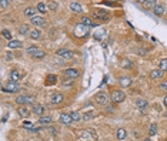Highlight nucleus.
<instances>
[{
    "label": "nucleus",
    "mask_w": 167,
    "mask_h": 141,
    "mask_svg": "<svg viewBox=\"0 0 167 141\" xmlns=\"http://www.w3.org/2000/svg\"><path fill=\"white\" fill-rule=\"evenodd\" d=\"M17 113H19L20 117L26 118V117H29V115H30V110H27L26 107H23V106H22V107H20V109L17 110Z\"/></svg>",
    "instance_id": "5701e85b"
},
{
    "label": "nucleus",
    "mask_w": 167,
    "mask_h": 141,
    "mask_svg": "<svg viewBox=\"0 0 167 141\" xmlns=\"http://www.w3.org/2000/svg\"><path fill=\"white\" fill-rule=\"evenodd\" d=\"M91 118H93V113H91V111H90V113H86V114L83 115V120H84V121H90Z\"/></svg>",
    "instance_id": "ea45409f"
},
{
    "label": "nucleus",
    "mask_w": 167,
    "mask_h": 141,
    "mask_svg": "<svg viewBox=\"0 0 167 141\" xmlns=\"http://www.w3.org/2000/svg\"><path fill=\"white\" fill-rule=\"evenodd\" d=\"M36 50H37V47H36V46H30V47H27V53H30V54H33Z\"/></svg>",
    "instance_id": "a19ab883"
},
{
    "label": "nucleus",
    "mask_w": 167,
    "mask_h": 141,
    "mask_svg": "<svg viewBox=\"0 0 167 141\" xmlns=\"http://www.w3.org/2000/svg\"><path fill=\"white\" fill-rule=\"evenodd\" d=\"M131 84V78L130 77H120L119 78V86H122V87H128Z\"/></svg>",
    "instance_id": "a211bd4d"
},
{
    "label": "nucleus",
    "mask_w": 167,
    "mask_h": 141,
    "mask_svg": "<svg viewBox=\"0 0 167 141\" xmlns=\"http://www.w3.org/2000/svg\"><path fill=\"white\" fill-rule=\"evenodd\" d=\"M94 101L97 103V104H100V106H104V104H107V101H109V97H107V94L106 93H97L96 96H94Z\"/></svg>",
    "instance_id": "39448f33"
},
{
    "label": "nucleus",
    "mask_w": 167,
    "mask_h": 141,
    "mask_svg": "<svg viewBox=\"0 0 167 141\" xmlns=\"http://www.w3.org/2000/svg\"><path fill=\"white\" fill-rule=\"evenodd\" d=\"M70 115H71V120H73V121H80V120L83 118V115L80 114L79 111H71Z\"/></svg>",
    "instance_id": "bb28decb"
},
{
    "label": "nucleus",
    "mask_w": 167,
    "mask_h": 141,
    "mask_svg": "<svg viewBox=\"0 0 167 141\" xmlns=\"http://www.w3.org/2000/svg\"><path fill=\"white\" fill-rule=\"evenodd\" d=\"M39 123H40L42 125H49V124L51 123V118L49 117V115H42L40 120H39Z\"/></svg>",
    "instance_id": "393cba45"
},
{
    "label": "nucleus",
    "mask_w": 167,
    "mask_h": 141,
    "mask_svg": "<svg viewBox=\"0 0 167 141\" xmlns=\"http://www.w3.org/2000/svg\"><path fill=\"white\" fill-rule=\"evenodd\" d=\"M26 104H32V106H34V97L33 96H26Z\"/></svg>",
    "instance_id": "58836bf2"
},
{
    "label": "nucleus",
    "mask_w": 167,
    "mask_h": 141,
    "mask_svg": "<svg viewBox=\"0 0 167 141\" xmlns=\"http://www.w3.org/2000/svg\"><path fill=\"white\" fill-rule=\"evenodd\" d=\"M124 98H126V96L122 90H111L110 91V100L113 103H122L124 101Z\"/></svg>",
    "instance_id": "7ed1b4c3"
},
{
    "label": "nucleus",
    "mask_w": 167,
    "mask_h": 141,
    "mask_svg": "<svg viewBox=\"0 0 167 141\" xmlns=\"http://www.w3.org/2000/svg\"><path fill=\"white\" fill-rule=\"evenodd\" d=\"M104 34H106V33H104V30H102V32L99 30L97 33H94V38H96V40H100V38L104 37Z\"/></svg>",
    "instance_id": "4c0bfd02"
},
{
    "label": "nucleus",
    "mask_w": 167,
    "mask_h": 141,
    "mask_svg": "<svg viewBox=\"0 0 167 141\" xmlns=\"http://www.w3.org/2000/svg\"><path fill=\"white\" fill-rule=\"evenodd\" d=\"M16 103L19 104L20 107H22V106H24L26 104V96H19L17 98H16Z\"/></svg>",
    "instance_id": "f704fd0d"
},
{
    "label": "nucleus",
    "mask_w": 167,
    "mask_h": 141,
    "mask_svg": "<svg viewBox=\"0 0 167 141\" xmlns=\"http://www.w3.org/2000/svg\"><path fill=\"white\" fill-rule=\"evenodd\" d=\"M1 36H3L4 38H7L9 41L12 40V33L9 32V30H6V29H3V30H1Z\"/></svg>",
    "instance_id": "2f4dec72"
},
{
    "label": "nucleus",
    "mask_w": 167,
    "mask_h": 141,
    "mask_svg": "<svg viewBox=\"0 0 167 141\" xmlns=\"http://www.w3.org/2000/svg\"><path fill=\"white\" fill-rule=\"evenodd\" d=\"M139 54H140V56H146L147 53H146V50H144V49H141V50L139 51Z\"/></svg>",
    "instance_id": "c03bdc74"
},
{
    "label": "nucleus",
    "mask_w": 167,
    "mask_h": 141,
    "mask_svg": "<svg viewBox=\"0 0 167 141\" xmlns=\"http://www.w3.org/2000/svg\"><path fill=\"white\" fill-rule=\"evenodd\" d=\"M29 36H30V38H32V40H37V38L40 37V32L34 29V30H32V32L29 33Z\"/></svg>",
    "instance_id": "c85d7f7f"
},
{
    "label": "nucleus",
    "mask_w": 167,
    "mask_h": 141,
    "mask_svg": "<svg viewBox=\"0 0 167 141\" xmlns=\"http://www.w3.org/2000/svg\"><path fill=\"white\" fill-rule=\"evenodd\" d=\"M56 83H57V76L56 74H47V77L45 80L46 86H54Z\"/></svg>",
    "instance_id": "4468645a"
},
{
    "label": "nucleus",
    "mask_w": 167,
    "mask_h": 141,
    "mask_svg": "<svg viewBox=\"0 0 167 141\" xmlns=\"http://www.w3.org/2000/svg\"><path fill=\"white\" fill-rule=\"evenodd\" d=\"M160 89L163 90V91H167V83H161L160 84Z\"/></svg>",
    "instance_id": "37998d69"
},
{
    "label": "nucleus",
    "mask_w": 167,
    "mask_h": 141,
    "mask_svg": "<svg viewBox=\"0 0 167 141\" xmlns=\"http://www.w3.org/2000/svg\"><path fill=\"white\" fill-rule=\"evenodd\" d=\"M64 76H66V78H77V77L80 76V71L76 70V69H66L64 70Z\"/></svg>",
    "instance_id": "0eeeda50"
},
{
    "label": "nucleus",
    "mask_w": 167,
    "mask_h": 141,
    "mask_svg": "<svg viewBox=\"0 0 167 141\" xmlns=\"http://www.w3.org/2000/svg\"><path fill=\"white\" fill-rule=\"evenodd\" d=\"M164 12H166V6H164L163 3H157L153 9V13L156 16H159V17H161V16L164 14Z\"/></svg>",
    "instance_id": "6e6552de"
},
{
    "label": "nucleus",
    "mask_w": 167,
    "mask_h": 141,
    "mask_svg": "<svg viewBox=\"0 0 167 141\" xmlns=\"http://www.w3.org/2000/svg\"><path fill=\"white\" fill-rule=\"evenodd\" d=\"M33 113L42 117V115H43V113H45V107H43L42 104H34V106H33Z\"/></svg>",
    "instance_id": "6ab92c4d"
},
{
    "label": "nucleus",
    "mask_w": 167,
    "mask_h": 141,
    "mask_svg": "<svg viewBox=\"0 0 167 141\" xmlns=\"http://www.w3.org/2000/svg\"><path fill=\"white\" fill-rule=\"evenodd\" d=\"M136 106H137V109L146 110L148 106V103H147V100H144V98H139V100L136 101Z\"/></svg>",
    "instance_id": "aec40b11"
},
{
    "label": "nucleus",
    "mask_w": 167,
    "mask_h": 141,
    "mask_svg": "<svg viewBox=\"0 0 167 141\" xmlns=\"http://www.w3.org/2000/svg\"><path fill=\"white\" fill-rule=\"evenodd\" d=\"M7 47L9 49H19V47H22V41L20 40H10L7 43Z\"/></svg>",
    "instance_id": "412c9836"
},
{
    "label": "nucleus",
    "mask_w": 167,
    "mask_h": 141,
    "mask_svg": "<svg viewBox=\"0 0 167 141\" xmlns=\"http://www.w3.org/2000/svg\"><path fill=\"white\" fill-rule=\"evenodd\" d=\"M23 125H24V127H30V125H32V123H30V121H24V124H23Z\"/></svg>",
    "instance_id": "a18cd8bd"
},
{
    "label": "nucleus",
    "mask_w": 167,
    "mask_h": 141,
    "mask_svg": "<svg viewBox=\"0 0 167 141\" xmlns=\"http://www.w3.org/2000/svg\"><path fill=\"white\" fill-rule=\"evenodd\" d=\"M122 66L124 69H133V61L131 60H128V58H124L122 61Z\"/></svg>",
    "instance_id": "cd10ccee"
},
{
    "label": "nucleus",
    "mask_w": 167,
    "mask_h": 141,
    "mask_svg": "<svg viewBox=\"0 0 167 141\" xmlns=\"http://www.w3.org/2000/svg\"><path fill=\"white\" fill-rule=\"evenodd\" d=\"M3 91H7V93H17L19 91V86H17V83H14V81H7V84L3 87Z\"/></svg>",
    "instance_id": "20e7f679"
},
{
    "label": "nucleus",
    "mask_w": 167,
    "mask_h": 141,
    "mask_svg": "<svg viewBox=\"0 0 167 141\" xmlns=\"http://www.w3.org/2000/svg\"><path fill=\"white\" fill-rule=\"evenodd\" d=\"M19 33H20V34H27V33H29V26H27V24H22L19 27Z\"/></svg>",
    "instance_id": "7c9ffc66"
},
{
    "label": "nucleus",
    "mask_w": 167,
    "mask_h": 141,
    "mask_svg": "<svg viewBox=\"0 0 167 141\" xmlns=\"http://www.w3.org/2000/svg\"><path fill=\"white\" fill-rule=\"evenodd\" d=\"M56 54L62 58H71L73 57V51L69 50V49H59V50H56Z\"/></svg>",
    "instance_id": "423d86ee"
},
{
    "label": "nucleus",
    "mask_w": 167,
    "mask_h": 141,
    "mask_svg": "<svg viewBox=\"0 0 167 141\" xmlns=\"http://www.w3.org/2000/svg\"><path fill=\"white\" fill-rule=\"evenodd\" d=\"M163 73H164V71H161L160 69H154V70L150 71V78H153V80L161 78V77H163Z\"/></svg>",
    "instance_id": "f3484780"
},
{
    "label": "nucleus",
    "mask_w": 167,
    "mask_h": 141,
    "mask_svg": "<svg viewBox=\"0 0 167 141\" xmlns=\"http://www.w3.org/2000/svg\"><path fill=\"white\" fill-rule=\"evenodd\" d=\"M32 56H33V58H37V60H40V58H45V57H46V51H45V50H40V49H37V50L34 51Z\"/></svg>",
    "instance_id": "4be33fe9"
},
{
    "label": "nucleus",
    "mask_w": 167,
    "mask_h": 141,
    "mask_svg": "<svg viewBox=\"0 0 167 141\" xmlns=\"http://www.w3.org/2000/svg\"><path fill=\"white\" fill-rule=\"evenodd\" d=\"M144 141H151V140H148V138H147V140H144Z\"/></svg>",
    "instance_id": "8fccbe9b"
},
{
    "label": "nucleus",
    "mask_w": 167,
    "mask_h": 141,
    "mask_svg": "<svg viewBox=\"0 0 167 141\" xmlns=\"http://www.w3.org/2000/svg\"><path fill=\"white\" fill-rule=\"evenodd\" d=\"M159 69H160L161 71H167V58H163V60H161Z\"/></svg>",
    "instance_id": "473e14b6"
},
{
    "label": "nucleus",
    "mask_w": 167,
    "mask_h": 141,
    "mask_svg": "<svg viewBox=\"0 0 167 141\" xmlns=\"http://www.w3.org/2000/svg\"><path fill=\"white\" fill-rule=\"evenodd\" d=\"M164 106H166V107H167V96L164 97Z\"/></svg>",
    "instance_id": "09e8293b"
},
{
    "label": "nucleus",
    "mask_w": 167,
    "mask_h": 141,
    "mask_svg": "<svg viewBox=\"0 0 167 141\" xmlns=\"http://www.w3.org/2000/svg\"><path fill=\"white\" fill-rule=\"evenodd\" d=\"M36 12H37V9L36 7H33V6H30V7H26L24 9V16H27V17H34V16H37L36 14Z\"/></svg>",
    "instance_id": "dca6fc26"
},
{
    "label": "nucleus",
    "mask_w": 167,
    "mask_h": 141,
    "mask_svg": "<svg viewBox=\"0 0 167 141\" xmlns=\"http://www.w3.org/2000/svg\"><path fill=\"white\" fill-rule=\"evenodd\" d=\"M156 133H157V124H154V123H153V124L150 125V128H148V134L154 135Z\"/></svg>",
    "instance_id": "c9c22d12"
},
{
    "label": "nucleus",
    "mask_w": 167,
    "mask_h": 141,
    "mask_svg": "<svg viewBox=\"0 0 167 141\" xmlns=\"http://www.w3.org/2000/svg\"><path fill=\"white\" fill-rule=\"evenodd\" d=\"M36 9H37V12L39 13H46L47 12V9H49V6L46 4V3H43V1H40V3H37V6H36Z\"/></svg>",
    "instance_id": "b1692460"
},
{
    "label": "nucleus",
    "mask_w": 167,
    "mask_h": 141,
    "mask_svg": "<svg viewBox=\"0 0 167 141\" xmlns=\"http://www.w3.org/2000/svg\"><path fill=\"white\" fill-rule=\"evenodd\" d=\"M47 6H49V9H50V10H57V9H59V3H57V1H50Z\"/></svg>",
    "instance_id": "e433bc0d"
},
{
    "label": "nucleus",
    "mask_w": 167,
    "mask_h": 141,
    "mask_svg": "<svg viewBox=\"0 0 167 141\" xmlns=\"http://www.w3.org/2000/svg\"><path fill=\"white\" fill-rule=\"evenodd\" d=\"M51 104H60V103H63L64 100V96L62 93H54V94H51Z\"/></svg>",
    "instance_id": "ddd939ff"
},
{
    "label": "nucleus",
    "mask_w": 167,
    "mask_h": 141,
    "mask_svg": "<svg viewBox=\"0 0 167 141\" xmlns=\"http://www.w3.org/2000/svg\"><path fill=\"white\" fill-rule=\"evenodd\" d=\"M73 33H74V36L77 38H86L90 33V27L84 26L83 23H77L74 26V29H73Z\"/></svg>",
    "instance_id": "f257e3e1"
},
{
    "label": "nucleus",
    "mask_w": 167,
    "mask_h": 141,
    "mask_svg": "<svg viewBox=\"0 0 167 141\" xmlns=\"http://www.w3.org/2000/svg\"><path fill=\"white\" fill-rule=\"evenodd\" d=\"M143 4H144V7H147V9H151V7L154 9V6H156L157 3H156L154 0H147V1H143Z\"/></svg>",
    "instance_id": "c756f323"
},
{
    "label": "nucleus",
    "mask_w": 167,
    "mask_h": 141,
    "mask_svg": "<svg viewBox=\"0 0 167 141\" xmlns=\"http://www.w3.org/2000/svg\"><path fill=\"white\" fill-rule=\"evenodd\" d=\"M126 137H127V131H126L124 128H119V130H117V138H119V140H124Z\"/></svg>",
    "instance_id": "a878e982"
},
{
    "label": "nucleus",
    "mask_w": 167,
    "mask_h": 141,
    "mask_svg": "<svg viewBox=\"0 0 167 141\" xmlns=\"http://www.w3.org/2000/svg\"><path fill=\"white\" fill-rule=\"evenodd\" d=\"M1 121H3V123H6V121H7V114H4V115H3V118H1Z\"/></svg>",
    "instance_id": "49530a36"
},
{
    "label": "nucleus",
    "mask_w": 167,
    "mask_h": 141,
    "mask_svg": "<svg viewBox=\"0 0 167 141\" xmlns=\"http://www.w3.org/2000/svg\"><path fill=\"white\" fill-rule=\"evenodd\" d=\"M62 86L63 87H71L73 86V80L71 78H64L63 81H62Z\"/></svg>",
    "instance_id": "72a5a7b5"
},
{
    "label": "nucleus",
    "mask_w": 167,
    "mask_h": 141,
    "mask_svg": "<svg viewBox=\"0 0 167 141\" xmlns=\"http://www.w3.org/2000/svg\"><path fill=\"white\" fill-rule=\"evenodd\" d=\"M7 4H9V1H7V0H3V1H0V7H1V9L7 7Z\"/></svg>",
    "instance_id": "79ce46f5"
},
{
    "label": "nucleus",
    "mask_w": 167,
    "mask_h": 141,
    "mask_svg": "<svg viewBox=\"0 0 167 141\" xmlns=\"http://www.w3.org/2000/svg\"><path fill=\"white\" fill-rule=\"evenodd\" d=\"M30 23H32L33 26L42 27V26H45V19H43L40 14H37V16H34V17H32V19H30Z\"/></svg>",
    "instance_id": "1a4fd4ad"
},
{
    "label": "nucleus",
    "mask_w": 167,
    "mask_h": 141,
    "mask_svg": "<svg viewBox=\"0 0 167 141\" xmlns=\"http://www.w3.org/2000/svg\"><path fill=\"white\" fill-rule=\"evenodd\" d=\"M60 123H62V124H64V125H70L71 123H73L70 113H63V114L60 115Z\"/></svg>",
    "instance_id": "9b49d317"
},
{
    "label": "nucleus",
    "mask_w": 167,
    "mask_h": 141,
    "mask_svg": "<svg viewBox=\"0 0 167 141\" xmlns=\"http://www.w3.org/2000/svg\"><path fill=\"white\" fill-rule=\"evenodd\" d=\"M7 58H9V60H10V58H13V54H12V53H9V54H7Z\"/></svg>",
    "instance_id": "de8ad7c7"
},
{
    "label": "nucleus",
    "mask_w": 167,
    "mask_h": 141,
    "mask_svg": "<svg viewBox=\"0 0 167 141\" xmlns=\"http://www.w3.org/2000/svg\"><path fill=\"white\" fill-rule=\"evenodd\" d=\"M20 78H22V74H20L17 70H12V71H10V74H9V80H10V81L17 83Z\"/></svg>",
    "instance_id": "2eb2a0df"
},
{
    "label": "nucleus",
    "mask_w": 167,
    "mask_h": 141,
    "mask_svg": "<svg viewBox=\"0 0 167 141\" xmlns=\"http://www.w3.org/2000/svg\"><path fill=\"white\" fill-rule=\"evenodd\" d=\"M93 19H96L97 21H109L110 20V13L106 12V10H102V9H96V10H93Z\"/></svg>",
    "instance_id": "f03ea898"
},
{
    "label": "nucleus",
    "mask_w": 167,
    "mask_h": 141,
    "mask_svg": "<svg viewBox=\"0 0 167 141\" xmlns=\"http://www.w3.org/2000/svg\"><path fill=\"white\" fill-rule=\"evenodd\" d=\"M69 7H70L71 12H74V13L83 12V7H82V4H80L79 1H70V3H69Z\"/></svg>",
    "instance_id": "f8f14e48"
},
{
    "label": "nucleus",
    "mask_w": 167,
    "mask_h": 141,
    "mask_svg": "<svg viewBox=\"0 0 167 141\" xmlns=\"http://www.w3.org/2000/svg\"><path fill=\"white\" fill-rule=\"evenodd\" d=\"M80 23H83L87 27H97V23H94L93 17H89V16H82V21Z\"/></svg>",
    "instance_id": "9d476101"
}]
</instances>
